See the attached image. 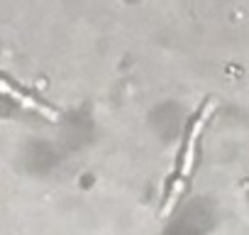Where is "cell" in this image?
<instances>
[{"label":"cell","instance_id":"6da1fadb","mask_svg":"<svg viewBox=\"0 0 249 235\" xmlns=\"http://www.w3.org/2000/svg\"><path fill=\"white\" fill-rule=\"evenodd\" d=\"M215 108H217V100H215V98L205 100V103H203V108L198 110V115L193 118V123L188 125L186 145H183V152H181V159H178V172H176L174 184L169 186V196H166V203H164V208H161V215H169V213H171V208L176 206V201L181 198V194H183V189H186V184H188V179H191L193 162H196V147H198L200 133H203L205 123L213 118Z\"/></svg>","mask_w":249,"mask_h":235},{"label":"cell","instance_id":"7a4b0ae2","mask_svg":"<svg viewBox=\"0 0 249 235\" xmlns=\"http://www.w3.org/2000/svg\"><path fill=\"white\" fill-rule=\"evenodd\" d=\"M0 93H5V96H8V98H13L15 103H20L22 108H30V110H35V113L44 115L47 120H59V110H56V108H52V105L42 103L39 98H35L32 93H27V91L18 88V86H15L10 78H5V76H0Z\"/></svg>","mask_w":249,"mask_h":235}]
</instances>
